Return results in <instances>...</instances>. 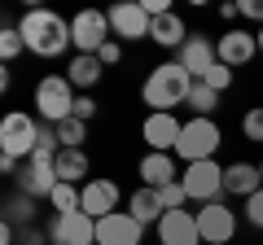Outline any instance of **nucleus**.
Returning a JSON list of instances; mask_svg holds the SVG:
<instances>
[{"label":"nucleus","mask_w":263,"mask_h":245,"mask_svg":"<svg viewBox=\"0 0 263 245\" xmlns=\"http://www.w3.org/2000/svg\"><path fill=\"white\" fill-rule=\"evenodd\" d=\"M18 31L27 39V53H35V57H62L66 48L75 44L70 39V18H62L53 9H27Z\"/></svg>","instance_id":"f257e3e1"},{"label":"nucleus","mask_w":263,"mask_h":245,"mask_svg":"<svg viewBox=\"0 0 263 245\" xmlns=\"http://www.w3.org/2000/svg\"><path fill=\"white\" fill-rule=\"evenodd\" d=\"M180 184H184L189 201L211 206V201L224 197V167H219L215 158H211V162H189V167L180 171Z\"/></svg>","instance_id":"0eeeda50"},{"label":"nucleus","mask_w":263,"mask_h":245,"mask_svg":"<svg viewBox=\"0 0 263 245\" xmlns=\"http://www.w3.org/2000/svg\"><path fill=\"white\" fill-rule=\"evenodd\" d=\"M57 153L62 149H35L27 162H22L18 171V193H27V197H53V189L62 184L57 179Z\"/></svg>","instance_id":"39448f33"},{"label":"nucleus","mask_w":263,"mask_h":245,"mask_svg":"<svg viewBox=\"0 0 263 245\" xmlns=\"http://www.w3.org/2000/svg\"><path fill=\"white\" fill-rule=\"evenodd\" d=\"M132 215L141 219L145 228H149V223L158 228V223H162V215H167V206H162V197H158V189H145V184H141V189L132 193Z\"/></svg>","instance_id":"412c9836"},{"label":"nucleus","mask_w":263,"mask_h":245,"mask_svg":"<svg viewBox=\"0 0 263 245\" xmlns=\"http://www.w3.org/2000/svg\"><path fill=\"white\" fill-rule=\"evenodd\" d=\"M84 140H88V122H79L75 114L66 122H57V145L62 149H84Z\"/></svg>","instance_id":"a878e982"},{"label":"nucleus","mask_w":263,"mask_h":245,"mask_svg":"<svg viewBox=\"0 0 263 245\" xmlns=\"http://www.w3.org/2000/svg\"><path fill=\"white\" fill-rule=\"evenodd\" d=\"M176 62H180V66H184L193 79H202V75H206V70L219 62L215 39H206V35H189V39H184V48L176 53Z\"/></svg>","instance_id":"dca6fc26"},{"label":"nucleus","mask_w":263,"mask_h":245,"mask_svg":"<svg viewBox=\"0 0 263 245\" xmlns=\"http://www.w3.org/2000/svg\"><path fill=\"white\" fill-rule=\"evenodd\" d=\"M158 197H162V206L167 210H184V201H189V193H184V184H167V189H158Z\"/></svg>","instance_id":"c756f323"},{"label":"nucleus","mask_w":263,"mask_h":245,"mask_svg":"<svg viewBox=\"0 0 263 245\" xmlns=\"http://www.w3.org/2000/svg\"><path fill=\"white\" fill-rule=\"evenodd\" d=\"M75 118L79 122H92L97 118V101H92V96H79V101H75Z\"/></svg>","instance_id":"2f4dec72"},{"label":"nucleus","mask_w":263,"mask_h":245,"mask_svg":"<svg viewBox=\"0 0 263 245\" xmlns=\"http://www.w3.org/2000/svg\"><path fill=\"white\" fill-rule=\"evenodd\" d=\"M75 84L66 75H44L35 84V110H40V122H66L70 114H75Z\"/></svg>","instance_id":"7ed1b4c3"},{"label":"nucleus","mask_w":263,"mask_h":245,"mask_svg":"<svg viewBox=\"0 0 263 245\" xmlns=\"http://www.w3.org/2000/svg\"><path fill=\"white\" fill-rule=\"evenodd\" d=\"M259 175H263V162H259Z\"/></svg>","instance_id":"ea45409f"},{"label":"nucleus","mask_w":263,"mask_h":245,"mask_svg":"<svg viewBox=\"0 0 263 245\" xmlns=\"http://www.w3.org/2000/svg\"><path fill=\"white\" fill-rule=\"evenodd\" d=\"M31 219H35V197H27V193H9L5 197V223H27L31 228Z\"/></svg>","instance_id":"393cba45"},{"label":"nucleus","mask_w":263,"mask_h":245,"mask_svg":"<svg viewBox=\"0 0 263 245\" xmlns=\"http://www.w3.org/2000/svg\"><path fill=\"white\" fill-rule=\"evenodd\" d=\"M22 245H53V241H48V232H35V228H27V232H22Z\"/></svg>","instance_id":"c9c22d12"},{"label":"nucleus","mask_w":263,"mask_h":245,"mask_svg":"<svg viewBox=\"0 0 263 245\" xmlns=\"http://www.w3.org/2000/svg\"><path fill=\"white\" fill-rule=\"evenodd\" d=\"M40 149V118H31L27 110H9L0 118V153L27 162Z\"/></svg>","instance_id":"20e7f679"},{"label":"nucleus","mask_w":263,"mask_h":245,"mask_svg":"<svg viewBox=\"0 0 263 245\" xmlns=\"http://www.w3.org/2000/svg\"><path fill=\"white\" fill-rule=\"evenodd\" d=\"M219 18H224V22L241 18V0H224V5H219Z\"/></svg>","instance_id":"f704fd0d"},{"label":"nucleus","mask_w":263,"mask_h":245,"mask_svg":"<svg viewBox=\"0 0 263 245\" xmlns=\"http://www.w3.org/2000/svg\"><path fill=\"white\" fill-rule=\"evenodd\" d=\"M48 241L53 245H97V219L75 210V215H57L48 223Z\"/></svg>","instance_id":"9b49d317"},{"label":"nucleus","mask_w":263,"mask_h":245,"mask_svg":"<svg viewBox=\"0 0 263 245\" xmlns=\"http://www.w3.org/2000/svg\"><path fill=\"white\" fill-rule=\"evenodd\" d=\"M22 48H27V39H22L18 27H5V31H0V57H5V62H13Z\"/></svg>","instance_id":"cd10ccee"},{"label":"nucleus","mask_w":263,"mask_h":245,"mask_svg":"<svg viewBox=\"0 0 263 245\" xmlns=\"http://www.w3.org/2000/svg\"><path fill=\"white\" fill-rule=\"evenodd\" d=\"M189 88H193V75H189L180 62H162V66H154L149 75H145V105H149V114H171L176 105L189 101Z\"/></svg>","instance_id":"f03ea898"},{"label":"nucleus","mask_w":263,"mask_h":245,"mask_svg":"<svg viewBox=\"0 0 263 245\" xmlns=\"http://www.w3.org/2000/svg\"><path fill=\"white\" fill-rule=\"evenodd\" d=\"M246 219H250V223H254V228H263V189H259V193H254V197H250V201H246Z\"/></svg>","instance_id":"7c9ffc66"},{"label":"nucleus","mask_w":263,"mask_h":245,"mask_svg":"<svg viewBox=\"0 0 263 245\" xmlns=\"http://www.w3.org/2000/svg\"><path fill=\"white\" fill-rule=\"evenodd\" d=\"M259 189H263V175H259V167H254V162H233V167H224V193L250 201Z\"/></svg>","instance_id":"a211bd4d"},{"label":"nucleus","mask_w":263,"mask_h":245,"mask_svg":"<svg viewBox=\"0 0 263 245\" xmlns=\"http://www.w3.org/2000/svg\"><path fill=\"white\" fill-rule=\"evenodd\" d=\"M97 57H101V66H114V62L123 57V44H119V39H110V44H105V48H101Z\"/></svg>","instance_id":"473e14b6"},{"label":"nucleus","mask_w":263,"mask_h":245,"mask_svg":"<svg viewBox=\"0 0 263 245\" xmlns=\"http://www.w3.org/2000/svg\"><path fill=\"white\" fill-rule=\"evenodd\" d=\"M145 223L132 210H114V215L97 219V245H141Z\"/></svg>","instance_id":"9d476101"},{"label":"nucleus","mask_w":263,"mask_h":245,"mask_svg":"<svg viewBox=\"0 0 263 245\" xmlns=\"http://www.w3.org/2000/svg\"><path fill=\"white\" fill-rule=\"evenodd\" d=\"M241 136H246L250 145H263V105L246 110V118H241Z\"/></svg>","instance_id":"bb28decb"},{"label":"nucleus","mask_w":263,"mask_h":245,"mask_svg":"<svg viewBox=\"0 0 263 245\" xmlns=\"http://www.w3.org/2000/svg\"><path fill=\"white\" fill-rule=\"evenodd\" d=\"M70 39H75V48L79 53H101L105 44L114 39V31H110V18H105L101 9H79L75 18H70Z\"/></svg>","instance_id":"6e6552de"},{"label":"nucleus","mask_w":263,"mask_h":245,"mask_svg":"<svg viewBox=\"0 0 263 245\" xmlns=\"http://www.w3.org/2000/svg\"><path fill=\"white\" fill-rule=\"evenodd\" d=\"M105 18H110V31H114V39H149V27H154V18L145 13V5H136V0H119L114 9H105Z\"/></svg>","instance_id":"1a4fd4ad"},{"label":"nucleus","mask_w":263,"mask_h":245,"mask_svg":"<svg viewBox=\"0 0 263 245\" xmlns=\"http://www.w3.org/2000/svg\"><path fill=\"white\" fill-rule=\"evenodd\" d=\"M219 145H224V136H219L215 118H189V122H184V132H180L176 153H180L184 162H211Z\"/></svg>","instance_id":"423d86ee"},{"label":"nucleus","mask_w":263,"mask_h":245,"mask_svg":"<svg viewBox=\"0 0 263 245\" xmlns=\"http://www.w3.org/2000/svg\"><path fill=\"white\" fill-rule=\"evenodd\" d=\"M180 132H184V122H180L176 114H149V118H145V127H141L149 153H176Z\"/></svg>","instance_id":"4468645a"},{"label":"nucleus","mask_w":263,"mask_h":245,"mask_svg":"<svg viewBox=\"0 0 263 245\" xmlns=\"http://www.w3.org/2000/svg\"><path fill=\"white\" fill-rule=\"evenodd\" d=\"M119 210V184L114 179H88L84 184V215L105 219Z\"/></svg>","instance_id":"f3484780"},{"label":"nucleus","mask_w":263,"mask_h":245,"mask_svg":"<svg viewBox=\"0 0 263 245\" xmlns=\"http://www.w3.org/2000/svg\"><path fill=\"white\" fill-rule=\"evenodd\" d=\"M158 245H202L197 210H167L158 223Z\"/></svg>","instance_id":"ddd939ff"},{"label":"nucleus","mask_w":263,"mask_h":245,"mask_svg":"<svg viewBox=\"0 0 263 245\" xmlns=\"http://www.w3.org/2000/svg\"><path fill=\"white\" fill-rule=\"evenodd\" d=\"M189 110H193V118H211V114L219 110V92H211L202 79H193V88H189Z\"/></svg>","instance_id":"b1692460"},{"label":"nucleus","mask_w":263,"mask_h":245,"mask_svg":"<svg viewBox=\"0 0 263 245\" xmlns=\"http://www.w3.org/2000/svg\"><path fill=\"white\" fill-rule=\"evenodd\" d=\"M13 167H18V158H9V153H0V171H5V175H13Z\"/></svg>","instance_id":"e433bc0d"},{"label":"nucleus","mask_w":263,"mask_h":245,"mask_svg":"<svg viewBox=\"0 0 263 245\" xmlns=\"http://www.w3.org/2000/svg\"><path fill=\"white\" fill-rule=\"evenodd\" d=\"M0 245H13V223H0Z\"/></svg>","instance_id":"4c0bfd02"},{"label":"nucleus","mask_w":263,"mask_h":245,"mask_svg":"<svg viewBox=\"0 0 263 245\" xmlns=\"http://www.w3.org/2000/svg\"><path fill=\"white\" fill-rule=\"evenodd\" d=\"M241 18H250V22L263 27V0H241Z\"/></svg>","instance_id":"72a5a7b5"},{"label":"nucleus","mask_w":263,"mask_h":245,"mask_svg":"<svg viewBox=\"0 0 263 245\" xmlns=\"http://www.w3.org/2000/svg\"><path fill=\"white\" fill-rule=\"evenodd\" d=\"M202 84H206V88H211V92H224V88H228V84H233V70H228V66H224V62H215V66H211V70H206V75H202Z\"/></svg>","instance_id":"c85d7f7f"},{"label":"nucleus","mask_w":263,"mask_h":245,"mask_svg":"<svg viewBox=\"0 0 263 245\" xmlns=\"http://www.w3.org/2000/svg\"><path fill=\"white\" fill-rule=\"evenodd\" d=\"M149 39H154V44H162V48H176V53H180V48H184V39H189V27H184V18L171 9V13H162V18H154Z\"/></svg>","instance_id":"aec40b11"},{"label":"nucleus","mask_w":263,"mask_h":245,"mask_svg":"<svg viewBox=\"0 0 263 245\" xmlns=\"http://www.w3.org/2000/svg\"><path fill=\"white\" fill-rule=\"evenodd\" d=\"M66 79L75 88H97V79H101V57H92V53H75L70 57V70H66Z\"/></svg>","instance_id":"4be33fe9"},{"label":"nucleus","mask_w":263,"mask_h":245,"mask_svg":"<svg viewBox=\"0 0 263 245\" xmlns=\"http://www.w3.org/2000/svg\"><path fill=\"white\" fill-rule=\"evenodd\" d=\"M197 228H202V245H228L237 236V215L224 201H211L197 210Z\"/></svg>","instance_id":"f8f14e48"},{"label":"nucleus","mask_w":263,"mask_h":245,"mask_svg":"<svg viewBox=\"0 0 263 245\" xmlns=\"http://www.w3.org/2000/svg\"><path fill=\"white\" fill-rule=\"evenodd\" d=\"M141 179H145V189H167V184H176L180 179L176 158L171 153H145L141 158Z\"/></svg>","instance_id":"6ab92c4d"},{"label":"nucleus","mask_w":263,"mask_h":245,"mask_svg":"<svg viewBox=\"0 0 263 245\" xmlns=\"http://www.w3.org/2000/svg\"><path fill=\"white\" fill-rule=\"evenodd\" d=\"M215 53H219V62H224L228 70H237V66H246V62L259 53V35H254V31H246V27L224 31V35L215 39Z\"/></svg>","instance_id":"2eb2a0df"},{"label":"nucleus","mask_w":263,"mask_h":245,"mask_svg":"<svg viewBox=\"0 0 263 245\" xmlns=\"http://www.w3.org/2000/svg\"><path fill=\"white\" fill-rule=\"evenodd\" d=\"M254 35H259V53H263V27H259V31H254Z\"/></svg>","instance_id":"58836bf2"},{"label":"nucleus","mask_w":263,"mask_h":245,"mask_svg":"<svg viewBox=\"0 0 263 245\" xmlns=\"http://www.w3.org/2000/svg\"><path fill=\"white\" fill-rule=\"evenodd\" d=\"M84 175H88V153L84 149H62L57 153V179H62V184H79Z\"/></svg>","instance_id":"5701e85b"}]
</instances>
